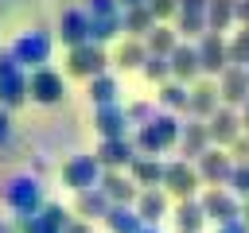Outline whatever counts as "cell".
<instances>
[{
	"instance_id": "obj_2",
	"label": "cell",
	"mask_w": 249,
	"mask_h": 233,
	"mask_svg": "<svg viewBox=\"0 0 249 233\" xmlns=\"http://www.w3.org/2000/svg\"><path fill=\"white\" fill-rule=\"evenodd\" d=\"M4 136H8V116L0 113V140H4Z\"/></svg>"
},
{
	"instance_id": "obj_1",
	"label": "cell",
	"mask_w": 249,
	"mask_h": 233,
	"mask_svg": "<svg viewBox=\"0 0 249 233\" xmlns=\"http://www.w3.org/2000/svg\"><path fill=\"white\" fill-rule=\"evenodd\" d=\"M58 89H62V82H58L54 74H39V78H35V97H39V101H54Z\"/></svg>"
}]
</instances>
